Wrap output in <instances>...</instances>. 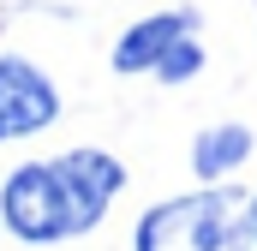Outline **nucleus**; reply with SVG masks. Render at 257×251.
<instances>
[{
  "label": "nucleus",
  "instance_id": "f257e3e1",
  "mask_svg": "<svg viewBox=\"0 0 257 251\" xmlns=\"http://www.w3.org/2000/svg\"><path fill=\"white\" fill-rule=\"evenodd\" d=\"M120 191H126V162L90 144L42 162H18L0 186V227L24 245H66L102 227Z\"/></svg>",
  "mask_w": 257,
  "mask_h": 251
},
{
  "label": "nucleus",
  "instance_id": "f03ea898",
  "mask_svg": "<svg viewBox=\"0 0 257 251\" xmlns=\"http://www.w3.org/2000/svg\"><path fill=\"white\" fill-rule=\"evenodd\" d=\"M132 251H257L251 197L239 186H203L186 197H162L138 215Z\"/></svg>",
  "mask_w": 257,
  "mask_h": 251
},
{
  "label": "nucleus",
  "instance_id": "7ed1b4c3",
  "mask_svg": "<svg viewBox=\"0 0 257 251\" xmlns=\"http://www.w3.org/2000/svg\"><path fill=\"white\" fill-rule=\"evenodd\" d=\"M60 120V90L54 78L24 54H0V144L36 138Z\"/></svg>",
  "mask_w": 257,
  "mask_h": 251
},
{
  "label": "nucleus",
  "instance_id": "20e7f679",
  "mask_svg": "<svg viewBox=\"0 0 257 251\" xmlns=\"http://www.w3.org/2000/svg\"><path fill=\"white\" fill-rule=\"evenodd\" d=\"M186 36H197V12L192 6H174V12H150V18H138V24H126L120 30V42H114V72H126V78H138V72H156V66L168 60V48L174 42H186Z\"/></svg>",
  "mask_w": 257,
  "mask_h": 251
},
{
  "label": "nucleus",
  "instance_id": "39448f33",
  "mask_svg": "<svg viewBox=\"0 0 257 251\" xmlns=\"http://www.w3.org/2000/svg\"><path fill=\"white\" fill-rule=\"evenodd\" d=\"M251 150H257L251 126H239V120L209 126V132H197V138H192V174L203 180V186H221L227 174H239V168L251 162Z\"/></svg>",
  "mask_w": 257,
  "mask_h": 251
},
{
  "label": "nucleus",
  "instance_id": "423d86ee",
  "mask_svg": "<svg viewBox=\"0 0 257 251\" xmlns=\"http://www.w3.org/2000/svg\"><path fill=\"white\" fill-rule=\"evenodd\" d=\"M197 72H203V42L186 36V42H174V48H168V60L156 66L150 78H162V84H186V78H197Z\"/></svg>",
  "mask_w": 257,
  "mask_h": 251
},
{
  "label": "nucleus",
  "instance_id": "0eeeda50",
  "mask_svg": "<svg viewBox=\"0 0 257 251\" xmlns=\"http://www.w3.org/2000/svg\"><path fill=\"white\" fill-rule=\"evenodd\" d=\"M251 227H257V191H251Z\"/></svg>",
  "mask_w": 257,
  "mask_h": 251
}]
</instances>
